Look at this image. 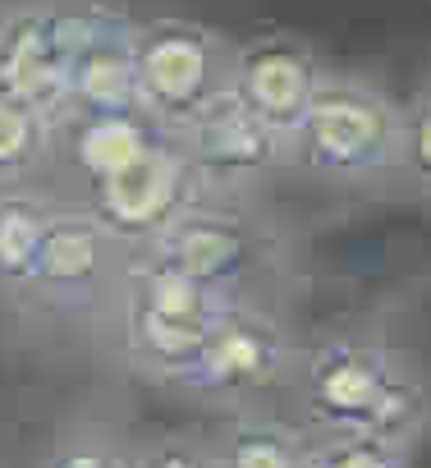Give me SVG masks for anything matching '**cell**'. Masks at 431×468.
I'll list each match as a JSON object with an SVG mask.
<instances>
[{
  "label": "cell",
  "mask_w": 431,
  "mask_h": 468,
  "mask_svg": "<svg viewBox=\"0 0 431 468\" xmlns=\"http://www.w3.org/2000/svg\"><path fill=\"white\" fill-rule=\"evenodd\" d=\"M303 395L321 427L349 436L404 445V436L422 422L417 381L404 377L390 354L367 340H326L308 363Z\"/></svg>",
  "instance_id": "1"
},
{
  "label": "cell",
  "mask_w": 431,
  "mask_h": 468,
  "mask_svg": "<svg viewBox=\"0 0 431 468\" xmlns=\"http://www.w3.org/2000/svg\"><path fill=\"white\" fill-rule=\"evenodd\" d=\"M226 308L230 303L221 299V290H206V285L152 262L133 281L129 345L142 358V367H152L156 377L184 381Z\"/></svg>",
  "instance_id": "2"
},
{
  "label": "cell",
  "mask_w": 431,
  "mask_h": 468,
  "mask_svg": "<svg viewBox=\"0 0 431 468\" xmlns=\"http://www.w3.org/2000/svg\"><path fill=\"white\" fill-rule=\"evenodd\" d=\"M299 156L326 175H367L399 152V129L381 101L353 88H317L294 124Z\"/></svg>",
  "instance_id": "3"
},
{
  "label": "cell",
  "mask_w": 431,
  "mask_h": 468,
  "mask_svg": "<svg viewBox=\"0 0 431 468\" xmlns=\"http://www.w3.org/2000/svg\"><path fill=\"white\" fill-rule=\"evenodd\" d=\"M88 24L56 10H28L0 28V92L47 115L69 101V74Z\"/></svg>",
  "instance_id": "4"
},
{
  "label": "cell",
  "mask_w": 431,
  "mask_h": 468,
  "mask_svg": "<svg viewBox=\"0 0 431 468\" xmlns=\"http://www.w3.org/2000/svg\"><path fill=\"white\" fill-rule=\"evenodd\" d=\"M184 188H188V165L152 143L138 161H129L124 170L97 179V220L115 234L129 239H156V234L184 216Z\"/></svg>",
  "instance_id": "5"
},
{
  "label": "cell",
  "mask_w": 431,
  "mask_h": 468,
  "mask_svg": "<svg viewBox=\"0 0 431 468\" xmlns=\"http://www.w3.org/2000/svg\"><path fill=\"white\" fill-rule=\"evenodd\" d=\"M280 358H285L280 335L262 317L226 308L221 322L211 326L193 372L184 377V386H197V390H253V386H267L280 372Z\"/></svg>",
  "instance_id": "6"
},
{
  "label": "cell",
  "mask_w": 431,
  "mask_h": 468,
  "mask_svg": "<svg viewBox=\"0 0 431 468\" xmlns=\"http://www.w3.org/2000/svg\"><path fill=\"white\" fill-rule=\"evenodd\" d=\"M211 47L197 33L165 28L138 47V101L161 115H193L211 101Z\"/></svg>",
  "instance_id": "7"
},
{
  "label": "cell",
  "mask_w": 431,
  "mask_h": 468,
  "mask_svg": "<svg viewBox=\"0 0 431 468\" xmlns=\"http://www.w3.org/2000/svg\"><path fill=\"white\" fill-rule=\"evenodd\" d=\"M152 262L206 285V290H226L244 267H248V239L244 229L221 220V216H202L184 211L156 234V253Z\"/></svg>",
  "instance_id": "8"
},
{
  "label": "cell",
  "mask_w": 431,
  "mask_h": 468,
  "mask_svg": "<svg viewBox=\"0 0 431 468\" xmlns=\"http://www.w3.org/2000/svg\"><path fill=\"white\" fill-rule=\"evenodd\" d=\"M312 92H317L312 69L289 47H262V51H253L239 65V83H235V97L262 124H271L276 133H294V124L303 120Z\"/></svg>",
  "instance_id": "9"
},
{
  "label": "cell",
  "mask_w": 431,
  "mask_h": 468,
  "mask_svg": "<svg viewBox=\"0 0 431 468\" xmlns=\"http://www.w3.org/2000/svg\"><path fill=\"white\" fill-rule=\"evenodd\" d=\"M276 152V129L262 124L235 92L211 97L202 111H193V156L211 170H258Z\"/></svg>",
  "instance_id": "10"
},
{
  "label": "cell",
  "mask_w": 431,
  "mask_h": 468,
  "mask_svg": "<svg viewBox=\"0 0 431 468\" xmlns=\"http://www.w3.org/2000/svg\"><path fill=\"white\" fill-rule=\"evenodd\" d=\"M69 101H79L88 115H133L138 101V51L106 37L101 28H88L74 74H69Z\"/></svg>",
  "instance_id": "11"
},
{
  "label": "cell",
  "mask_w": 431,
  "mask_h": 468,
  "mask_svg": "<svg viewBox=\"0 0 431 468\" xmlns=\"http://www.w3.org/2000/svg\"><path fill=\"white\" fill-rule=\"evenodd\" d=\"M110 258V229L101 220L60 216L47 225V239L33 267V285L42 290H88Z\"/></svg>",
  "instance_id": "12"
},
{
  "label": "cell",
  "mask_w": 431,
  "mask_h": 468,
  "mask_svg": "<svg viewBox=\"0 0 431 468\" xmlns=\"http://www.w3.org/2000/svg\"><path fill=\"white\" fill-rule=\"evenodd\" d=\"M152 143H156V138L142 129L138 115H88V120L79 124V133H74V161H79V165L92 175V184H97V179L124 170L129 161H138Z\"/></svg>",
  "instance_id": "13"
},
{
  "label": "cell",
  "mask_w": 431,
  "mask_h": 468,
  "mask_svg": "<svg viewBox=\"0 0 431 468\" xmlns=\"http://www.w3.org/2000/svg\"><path fill=\"white\" fill-rule=\"evenodd\" d=\"M47 216L24 202V197H5L0 202V281H24L33 285V267L47 239Z\"/></svg>",
  "instance_id": "14"
},
{
  "label": "cell",
  "mask_w": 431,
  "mask_h": 468,
  "mask_svg": "<svg viewBox=\"0 0 431 468\" xmlns=\"http://www.w3.org/2000/svg\"><path fill=\"white\" fill-rule=\"evenodd\" d=\"M216 468H303V450L280 427H239L226 450L216 454Z\"/></svg>",
  "instance_id": "15"
},
{
  "label": "cell",
  "mask_w": 431,
  "mask_h": 468,
  "mask_svg": "<svg viewBox=\"0 0 431 468\" xmlns=\"http://www.w3.org/2000/svg\"><path fill=\"white\" fill-rule=\"evenodd\" d=\"M303 468H404V454L399 445L376 441V436L331 431L321 445L303 450Z\"/></svg>",
  "instance_id": "16"
},
{
  "label": "cell",
  "mask_w": 431,
  "mask_h": 468,
  "mask_svg": "<svg viewBox=\"0 0 431 468\" xmlns=\"http://www.w3.org/2000/svg\"><path fill=\"white\" fill-rule=\"evenodd\" d=\"M42 152V115L0 92V175L24 170Z\"/></svg>",
  "instance_id": "17"
},
{
  "label": "cell",
  "mask_w": 431,
  "mask_h": 468,
  "mask_svg": "<svg viewBox=\"0 0 431 468\" xmlns=\"http://www.w3.org/2000/svg\"><path fill=\"white\" fill-rule=\"evenodd\" d=\"M399 152H404L408 170H413L417 179L431 184V101L404 124V133H399Z\"/></svg>",
  "instance_id": "18"
},
{
  "label": "cell",
  "mask_w": 431,
  "mask_h": 468,
  "mask_svg": "<svg viewBox=\"0 0 431 468\" xmlns=\"http://www.w3.org/2000/svg\"><path fill=\"white\" fill-rule=\"evenodd\" d=\"M51 468H129L115 450H106V445H92V441H79V445H65L56 459H51Z\"/></svg>",
  "instance_id": "19"
},
{
  "label": "cell",
  "mask_w": 431,
  "mask_h": 468,
  "mask_svg": "<svg viewBox=\"0 0 431 468\" xmlns=\"http://www.w3.org/2000/svg\"><path fill=\"white\" fill-rule=\"evenodd\" d=\"M142 468H216V459H206L197 445L165 441V445H156V450L142 459Z\"/></svg>",
  "instance_id": "20"
}]
</instances>
